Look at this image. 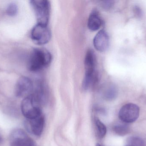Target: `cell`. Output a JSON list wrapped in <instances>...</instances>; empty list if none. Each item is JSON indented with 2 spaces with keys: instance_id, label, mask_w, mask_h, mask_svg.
I'll return each instance as SVG.
<instances>
[{
  "instance_id": "6da1fadb",
  "label": "cell",
  "mask_w": 146,
  "mask_h": 146,
  "mask_svg": "<svg viewBox=\"0 0 146 146\" xmlns=\"http://www.w3.org/2000/svg\"><path fill=\"white\" fill-rule=\"evenodd\" d=\"M85 74L82 81L83 90L88 91L92 89L97 84L98 76L96 72V58L92 50L87 51L84 61Z\"/></svg>"
},
{
  "instance_id": "7a4b0ae2",
  "label": "cell",
  "mask_w": 146,
  "mask_h": 146,
  "mask_svg": "<svg viewBox=\"0 0 146 146\" xmlns=\"http://www.w3.org/2000/svg\"><path fill=\"white\" fill-rule=\"evenodd\" d=\"M52 61V56L45 49H34L28 59V69L32 72H37L48 67Z\"/></svg>"
},
{
  "instance_id": "3957f363",
  "label": "cell",
  "mask_w": 146,
  "mask_h": 146,
  "mask_svg": "<svg viewBox=\"0 0 146 146\" xmlns=\"http://www.w3.org/2000/svg\"><path fill=\"white\" fill-rule=\"evenodd\" d=\"M42 103L33 93L26 97L21 103L22 114L27 120L34 119L42 115Z\"/></svg>"
},
{
  "instance_id": "277c9868",
  "label": "cell",
  "mask_w": 146,
  "mask_h": 146,
  "mask_svg": "<svg viewBox=\"0 0 146 146\" xmlns=\"http://www.w3.org/2000/svg\"><path fill=\"white\" fill-rule=\"evenodd\" d=\"M30 4L32 7L38 22L39 24L48 25L50 13V4L46 0H32Z\"/></svg>"
},
{
  "instance_id": "5b68a950",
  "label": "cell",
  "mask_w": 146,
  "mask_h": 146,
  "mask_svg": "<svg viewBox=\"0 0 146 146\" xmlns=\"http://www.w3.org/2000/svg\"><path fill=\"white\" fill-rule=\"evenodd\" d=\"M31 36L35 43L43 45L49 42L51 33L48 25L38 23L32 29Z\"/></svg>"
},
{
  "instance_id": "8992f818",
  "label": "cell",
  "mask_w": 146,
  "mask_h": 146,
  "mask_svg": "<svg viewBox=\"0 0 146 146\" xmlns=\"http://www.w3.org/2000/svg\"><path fill=\"white\" fill-rule=\"evenodd\" d=\"M140 109L139 106L133 103L123 105L119 112V117L122 122L125 123L134 122L139 118Z\"/></svg>"
},
{
  "instance_id": "52a82bcc",
  "label": "cell",
  "mask_w": 146,
  "mask_h": 146,
  "mask_svg": "<svg viewBox=\"0 0 146 146\" xmlns=\"http://www.w3.org/2000/svg\"><path fill=\"white\" fill-rule=\"evenodd\" d=\"M10 146H36L34 141L21 129L12 131L10 135Z\"/></svg>"
},
{
  "instance_id": "ba28073f",
  "label": "cell",
  "mask_w": 146,
  "mask_h": 146,
  "mask_svg": "<svg viewBox=\"0 0 146 146\" xmlns=\"http://www.w3.org/2000/svg\"><path fill=\"white\" fill-rule=\"evenodd\" d=\"M33 89L34 86L31 80L26 76H21L15 85V96L18 97H26L32 93Z\"/></svg>"
},
{
  "instance_id": "9c48e42d",
  "label": "cell",
  "mask_w": 146,
  "mask_h": 146,
  "mask_svg": "<svg viewBox=\"0 0 146 146\" xmlns=\"http://www.w3.org/2000/svg\"><path fill=\"white\" fill-rule=\"evenodd\" d=\"M44 125V117L42 115L31 120H27V129L36 136H40L42 133Z\"/></svg>"
},
{
  "instance_id": "30bf717a",
  "label": "cell",
  "mask_w": 146,
  "mask_h": 146,
  "mask_svg": "<svg viewBox=\"0 0 146 146\" xmlns=\"http://www.w3.org/2000/svg\"><path fill=\"white\" fill-rule=\"evenodd\" d=\"M95 49L100 52H104L109 48L110 38L104 30H100L96 34L93 39Z\"/></svg>"
},
{
  "instance_id": "8fae6325",
  "label": "cell",
  "mask_w": 146,
  "mask_h": 146,
  "mask_svg": "<svg viewBox=\"0 0 146 146\" xmlns=\"http://www.w3.org/2000/svg\"><path fill=\"white\" fill-rule=\"evenodd\" d=\"M102 25V20L98 11L94 10L90 14L88 21V26L92 31H98Z\"/></svg>"
},
{
  "instance_id": "7c38bea8",
  "label": "cell",
  "mask_w": 146,
  "mask_h": 146,
  "mask_svg": "<svg viewBox=\"0 0 146 146\" xmlns=\"http://www.w3.org/2000/svg\"><path fill=\"white\" fill-rule=\"evenodd\" d=\"M102 96L105 100L111 101L116 97L117 90L116 87L112 84L106 86L102 90Z\"/></svg>"
},
{
  "instance_id": "4fadbf2b",
  "label": "cell",
  "mask_w": 146,
  "mask_h": 146,
  "mask_svg": "<svg viewBox=\"0 0 146 146\" xmlns=\"http://www.w3.org/2000/svg\"><path fill=\"white\" fill-rule=\"evenodd\" d=\"M113 129L117 135L120 136H124L128 134L130 131V128L127 123L122 121L114 125Z\"/></svg>"
},
{
  "instance_id": "5bb4252c",
  "label": "cell",
  "mask_w": 146,
  "mask_h": 146,
  "mask_svg": "<svg viewBox=\"0 0 146 146\" xmlns=\"http://www.w3.org/2000/svg\"><path fill=\"white\" fill-rule=\"evenodd\" d=\"M94 124L96 129V133L99 139H103L105 136L107 129L105 125L98 118L94 119Z\"/></svg>"
},
{
  "instance_id": "9a60e30c",
  "label": "cell",
  "mask_w": 146,
  "mask_h": 146,
  "mask_svg": "<svg viewBox=\"0 0 146 146\" xmlns=\"http://www.w3.org/2000/svg\"><path fill=\"white\" fill-rule=\"evenodd\" d=\"M128 145L131 146H145L144 141L137 137H131L128 139Z\"/></svg>"
},
{
  "instance_id": "2e32d148",
  "label": "cell",
  "mask_w": 146,
  "mask_h": 146,
  "mask_svg": "<svg viewBox=\"0 0 146 146\" xmlns=\"http://www.w3.org/2000/svg\"><path fill=\"white\" fill-rule=\"evenodd\" d=\"M18 11V7L14 3H9L6 9V13L9 16L13 17L17 15Z\"/></svg>"
},
{
  "instance_id": "e0dca14e",
  "label": "cell",
  "mask_w": 146,
  "mask_h": 146,
  "mask_svg": "<svg viewBox=\"0 0 146 146\" xmlns=\"http://www.w3.org/2000/svg\"><path fill=\"white\" fill-rule=\"evenodd\" d=\"M100 4L103 8L109 9L112 7L114 4V1H100Z\"/></svg>"
},
{
  "instance_id": "ac0fdd59",
  "label": "cell",
  "mask_w": 146,
  "mask_h": 146,
  "mask_svg": "<svg viewBox=\"0 0 146 146\" xmlns=\"http://www.w3.org/2000/svg\"><path fill=\"white\" fill-rule=\"evenodd\" d=\"M2 141V138L1 136L0 135V143H1Z\"/></svg>"
},
{
  "instance_id": "d6986e66",
  "label": "cell",
  "mask_w": 146,
  "mask_h": 146,
  "mask_svg": "<svg viewBox=\"0 0 146 146\" xmlns=\"http://www.w3.org/2000/svg\"><path fill=\"white\" fill-rule=\"evenodd\" d=\"M96 146H103V145H100V144H98H98H97V145H96Z\"/></svg>"
},
{
  "instance_id": "ffe728a7",
  "label": "cell",
  "mask_w": 146,
  "mask_h": 146,
  "mask_svg": "<svg viewBox=\"0 0 146 146\" xmlns=\"http://www.w3.org/2000/svg\"><path fill=\"white\" fill-rule=\"evenodd\" d=\"M127 146H131L127 145Z\"/></svg>"
}]
</instances>
